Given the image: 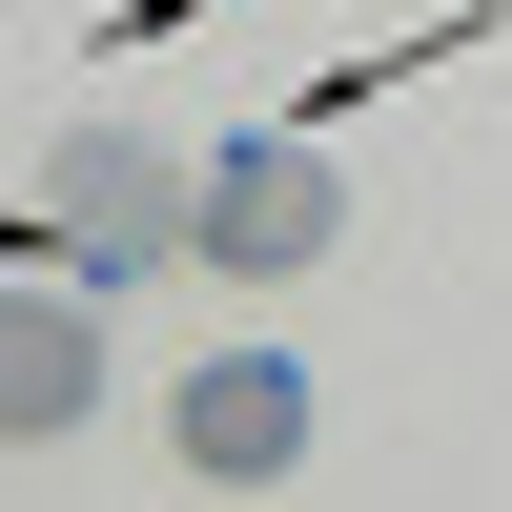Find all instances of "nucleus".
<instances>
[{
    "mask_svg": "<svg viewBox=\"0 0 512 512\" xmlns=\"http://www.w3.org/2000/svg\"><path fill=\"white\" fill-rule=\"evenodd\" d=\"M185 164L144 144V123H62V144H41V226L82 246V287H123V267H164V246H185Z\"/></svg>",
    "mask_w": 512,
    "mask_h": 512,
    "instance_id": "nucleus-1",
    "label": "nucleus"
},
{
    "mask_svg": "<svg viewBox=\"0 0 512 512\" xmlns=\"http://www.w3.org/2000/svg\"><path fill=\"white\" fill-rule=\"evenodd\" d=\"M328 246H349V205H328L308 123H287V144H226L205 205H185V267H226V287H287V267H328Z\"/></svg>",
    "mask_w": 512,
    "mask_h": 512,
    "instance_id": "nucleus-2",
    "label": "nucleus"
},
{
    "mask_svg": "<svg viewBox=\"0 0 512 512\" xmlns=\"http://www.w3.org/2000/svg\"><path fill=\"white\" fill-rule=\"evenodd\" d=\"M164 451H185L205 492H267L287 451H308V369H287V349H226V369H185V410H164Z\"/></svg>",
    "mask_w": 512,
    "mask_h": 512,
    "instance_id": "nucleus-3",
    "label": "nucleus"
},
{
    "mask_svg": "<svg viewBox=\"0 0 512 512\" xmlns=\"http://www.w3.org/2000/svg\"><path fill=\"white\" fill-rule=\"evenodd\" d=\"M82 410H103V328H82L62 287H0V451L82 431Z\"/></svg>",
    "mask_w": 512,
    "mask_h": 512,
    "instance_id": "nucleus-4",
    "label": "nucleus"
}]
</instances>
